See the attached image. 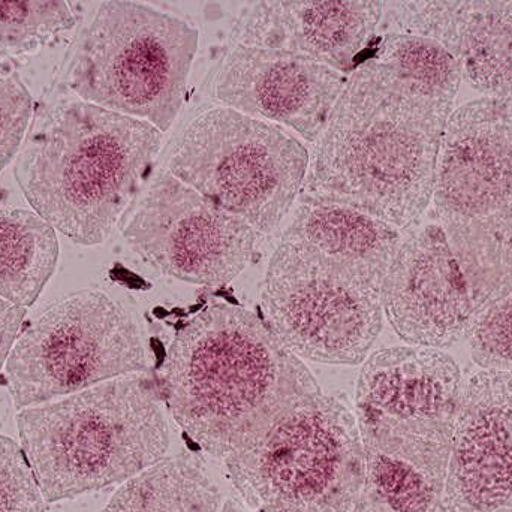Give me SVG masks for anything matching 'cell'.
Instances as JSON below:
<instances>
[{
  "label": "cell",
  "mask_w": 512,
  "mask_h": 512,
  "mask_svg": "<svg viewBox=\"0 0 512 512\" xmlns=\"http://www.w3.org/2000/svg\"><path fill=\"white\" fill-rule=\"evenodd\" d=\"M459 89L373 57L361 62L313 143L303 198L352 207L397 230L417 224L432 204Z\"/></svg>",
  "instance_id": "obj_1"
},
{
  "label": "cell",
  "mask_w": 512,
  "mask_h": 512,
  "mask_svg": "<svg viewBox=\"0 0 512 512\" xmlns=\"http://www.w3.org/2000/svg\"><path fill=\"white\" fill-rule=\"evenodd\" d=\"M159 387L183 433L222 460L322 391L262 318L225 301L207 304L176 328Z\"/></svg>",
  "instance_id": "obj_2"
},
{
  "label": "cell",
  "mask_w": 512,
  "mask_h": 512,
  "mask_svg": "<svg viewBox=\"0 0 512 512\" xmlns=\"http://www.w3.org/2000/svg\"><path fill=\"white\" fill-rule=\"evenodd\" d=\"M162 132L84 101L45 110L24 138L15 177L33 212L81 246L104 243L134 203Z\"/></svg>",
  "instance_id": "obj_3"
},
{
  "label": "cell",
  "mask_w": 512,
  "mask_h": 512,
  "mask_svg": "<svg viewBox=\"0 0 512 512\" xmlns=\"http://www.w3.org/2000/svg\"><path fill=\"white\" fill-rule=\"evenodd\" d=\"M149 372L21 409L18 436L47 504L126 483L167 456L170 423Z\"/></svg>",
  "instance_id": "obj_4"
},
{
  "label": "cell",
  "mask_w": 512,
  "mask_h": 512,
  "mask_svg": "<svg viewBox=\"0 0 512 512\" xmlns=\"http://www.w3.org/2000/svg\"><path fill=\"white\" fill-rule=\"evenodd\" d=\"M433 213L459 261L475 313L512 292V99L454 110L439 150Z\"/></svg>",
  "instance_id": "obj_5"
},
{
  "label": "cell",
  "mask_w": 512,
  "mask_h": 512,
  "mask_svg": "<svg viewBox=\"0 0 512 512\" xmlns=\"http://www.w3.org/2000/svg\"><path fill=\"white\" fill-rule=\"evenodd\" d=\"M254 512H352L364 451L345 397L318 393L291 406L224 460Z\"/></svg>",
  "instance_id": "obj_6"
},
{
  "label": "cell",
  "mask_w": 512,
  "mask_h": 512,
  "mask_svg": "<svg viewBox=\"0 0 512 512\" xmlns=\"http://www.w3.org/2000/svg\"><path fill=\"white\" fill-rule=\"evenodd\" d=\"M198 41L197 27L176 15L104 2L72 56L69 87L81 101L167 132L185 104Z\"/></svg>",
  "instance_id": "obj_7"
},
{
  "label": "cell",
  "mask_w": 512,
  "mask_h": 512,
  "mask_svg": "<svg viewBox=\"0 0 512 512\" xmlns=\"http://www.w3.org/2000/svg\"><path fill=\"white\" fill-rule=\"evenodd\" d=\"M310 153L273 123L210 108L177 138L168 173L225 212L271 234L303 191Z\"/></svg>",
  "instance_id": "obj_8"
},
{
  "label": "cell",
  "mask_w": 512,
  "mask_h": 512,
  "mask_svg": "<svg viewBox=\"0 0 512 512\" xmlns=\"http://www.w3.org/2000/svg\"><path fill=\"white\" fill-rule=\"evenodd\" d=\"M149 372L134 316L99 289L60 298L21 330L5 364L15 409Z\"/></svg>",
  "instance_id": "obj_9"
},
{
  "label": "cell",
  "mask_w": 512,
  "mask_h": 512,
  "mask_svg": "<svg viewBox=\"0 0 512 512\" xmlns=\"http://www.w3.org/2000/svg\"><path fill=\"white\" fill-rule=\"evenodd\" d=\"M262 321L301 360L360 366L384 327L381 286L280 239L261 288Z\"/></svg>",
  "instance_id": "obj_10"
},
{
  "label": "cell",
  "mask_w": 512,
  "mask_h": 512,
  "mask_svg": "<svg viewBox=\"0 0 512 512\" xmlns=\"http://www.w3.org/2000/svg\"><path fill=\"white\" fill-rule=\"evenodd\" d=\"M261 234L248 222L162 171L135 204L123 237L168 277L221 288L254 259Z\"/></svg>",
  "instance_id": "obj_11"
},
{
  "label": "cell",
  "mask_w": 512,
  "mask_h": 512,
  "mask_svg": "<svg viewBox=\"0 0 512 512\" xmlns=\"http://www.w3.org/2000/svg\"><path fill=\"white\" fill-rule=\"evenodd\" d=\"M381 303L391 327L408 345L445 351L466 337L474 301L438 224L402 239L382 282Z\"/></svg>",
  "instance_id": "obj_12"
},
{
  "label": "cell",
  "mask_w": 512,
  "mask_h": 512,
  "mask_svg": "<svg viewBox=\"0 0 512 512\" xmlns=\"http://www.w3.org/2000/svg\"><path fill=\"white\" fill-rule=\"evenodd\" d=\"M346 80L342 72L306 57L234 42L216 72L213 96L224 107L315 143Z\"/></svg>",
  "instance_id": "obj_13"
},
{
  "label": "cell",
  "mask_w": 512,
  "mask_h": 512,
  "mask_svg": "<svg viewBox=\"0 0 512 512\" xmlns=\"http://www.w3.org/2000/svg\"><path fill=\"white\" fill-rule=\"evenodd\" d=\"M438 512H512V372L463 385Z\"/></svg>",
  "instance_id": "obj_14"
},
{
  "label": "cell",
  "mask_w": 512,
  "mask_h": 512,
  "mask_svg": "<svg viewBox=\"0 0 512 512\" xmlns=\"http://www.w3.org/2000/svg\"><path fill=\"white\" fill-rule=\"evenodd\" d=\"M364 451L352 512H438L453 427L408 424L354 408Z\"/></svg>",
  "instance_id": "obj_15"
},
{
  "label": "cell",
  "mask_w": 512,
  "mask_h": 512,
  "mask_svg": "<svg viewBox=\"0 0 512 512\" xmlns=\"http://www.w3.org/2000/svg\"><path fill=\"white\" fill-rule=\"evenodd\" d=\"M384 15L379 0H262L243 9L233 29L236 44L306 57L336 71L355 60L376 35Z\"/></svg>",
  "instance_id": "obj_16"
},
{
  "label": "cell",
  "mask_w": 512,
  "mask_h": 512,
  "mask_svg": "<svg viewBox=\"0 0 512 512\" xmlns=\"http://www.w3.org/2000/svg\"><path fill=\"white\" fill-rule=\"evenodd\" d=\"M382 26L438 42L477 92L512 99V2H385Z\"/></svg>",
  "instance_id": "obj_17"
},
{
  "label": "cell",
  "mask_w": 512,
  "mask_h": 512,
  "mask_svg": "<svg viewBox=\"0 0 512 512\" xmlns=\"http://www.w3.org/2000/svg\"><path fill=\"white\" fill-rule=\"evenodd\" d=\"M463 385L462 370L448 352L391 346L361 364L354 408L399 423L451 426Z\"/></svg>",
  "instance_id": "obj_18"
},
{
  "label": "cell",
  "mask_w": 512,
  "mask_h": 512,
  "mask_svg": "<svg viewBox=\"0 0 512 512\" xmlns=\"http://www.w3.org/2000/svg\"><path fill=\"white\" fill-rule=\"evenodd\" d=\"M282 240L382 286L402 236L393 225L360 210L303 198Z\"/></svg>",
  "instance_id": "obj_19"
},
{
  "label": "cell",
  "mask_w": 512,
  "mask_h": 512,
  "mask_svg": "<svg viewBox=\"0 0 512 512\" xmlns=\"http://www.w3.org/2000/svg\"><path fill=\"white\" fill-rule=\"evenodd\" d=\"M224 502L206 462L179 454L123 483L101 512H221Z\"/></svg>",
  "instance_id": "obj_20"
},
{
  "label": "cell",
  "mask_w": 512,
  "mask_h": 512,
  "mask_svg": "<svg viewBox=\"0 0 512 512\" xmlns=\"http://www.w3.org/2000/svg\"><path fill=\"white\" fill-rule=\"evenodd\" d=\"M57 233L35 212L0 209V300L36 303L57 267Z\"/></svg>",
  "instance_id": "obj_21"
},
{
  "label": "cell",
  "mask_w": 512,
  "mask_h": 512,
  "mask_svg": "<svg viewBox=\"0 0 512 512\" xmlns=\"http://www.w3.org/2000/svg\"><path fill=\"white\" fill-rule=\"evenodd\" d=\"M77 3L0 2V60L33 53L77 24Z\"/></svg>",
  "instance_id": "obj_22"
},
{
  "label": "cell",
  "mask_w": 512,
  "mask_h": 512,
  "mask_svg": "<svg viewBox=\"0 0 512 512\" xmlns=\"http://www.w3.org/2000/svg\"><path fill=\"white\" fill-rule=\"evenodd\" d=\"M466 337L477 366L512 372V292L475 313Z\"/></svg>",
  "instance_id": "obj_23"
},
{
  "label": "cell",
  "mask_w": 512,
  "mask_h": 512,
  "mask_svg": "<svg viewBox=\"0 0 512 512\" xmlns=\"http://www.w3.org/2000/svg\"><path fill=\"white\" fill-rule=\"evenodd\" d=\"M45 504L23 448L0 435V512H47Z\"/></svg>",
  "instance_id": "obj_24"
},
{
  "label": "cell",
  "mask_w": 512,
  "mask_h": 512,
  "mask_svg": "<svg viewBox=\"0 0 512 512\" xmlns=\"http://www.w3.org/2000/svg\"><path fill=\"white\" fill-rule=\"evenodd\" d=\"M32 116V96L17 72L0 60V173L20 152Z\"/></svg>",
  "instance_id": "obj_25"
},
{
  "label": "cell",
  "mask_w": 512,
  "mask_h": 512,
  "mask_svg": "<svg viewBox=\"0 0 512 512\" xmlns=\"http://www.w3.org/2000/svg\"><path fill=\"white\" fill-rule=\"evenodd\" d=\"M26 318V309L0 300V372L5 367L11 349L14 348Z\"/></svg>",
  "instance_id": "obj_26"
},
{
  "label": "cell",
  "mask_w": 512,
  "mask_h": 512,
  "mask_svg": "<svg viewBox=\"0 0 512 512\" xmlns=\"http://www.w3.org/2000/svg\"><path fill=\"white\" fill-rule=\"evenodd\" d=\"M221 512H248L245 510V508L242 507V505L239 504V502L234 501V499H227V501L224 502V505H222Z\"/></svg>",
  "instance_id": "obj_27"
}]
</instances>
